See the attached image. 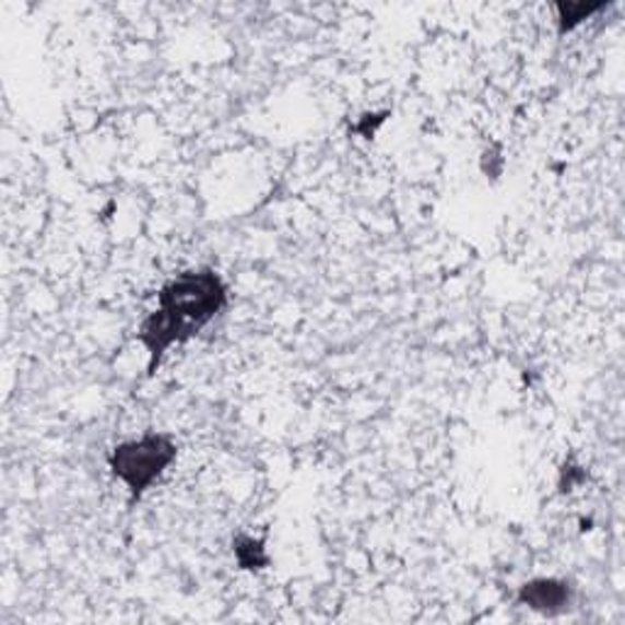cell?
<instances>
[{"label":"cell","mask_w":625,"mask_h":625,"mask_svg":"<svg viewBox=\"0 0 625 625\" xmlns=\"http://www.w3.org/2000/svg\"><path fill=\"white\" fill-rule=\"evenodd\" d=\"M227 306V284L211 267L184 272L160 291V308L142 320L138 340L150 352L148 374L154 377L164 354L196 338Z\"/></svg>","instance_id":"1"},{"label":"cell","mask_w":625,"mask_h":625,"mask_svg":"<svg viewBox=\"0 0 625 625\" xmlns=\"http://www.w3.org/2000/svg\"><path fill=\"white\" fill-rule=\"evenodd\" d=\"M176 455H179V447L172 435L148 433L140 440L120 443L110 452L108 464L113 476L130 488L132 502H140L148 488L166 472V467L176 460Z\"/></svg>","instance_id":"2"},{"label":"cell","mask_w":625,"mask_h":625,"mask_svg":"<svg viewBox=\"0 0 625 625\" xmlns=\"http://www.w3.org/2000/svg\"><path fill=\"white\" fill-rule=\"evenodd\" d=\"M571 599V589L562 579H533L518 589L516 601L520 606H528L543 613H557L567 609Z\"/></svg>","instance_id":"3"},{"label":"cell","mask_w":625,"mask_h":625,"mask_svg":"<svg viewBox=\"0 0 625 625\" xmlns=\"http://www.w3.org/2000/svg\"><path fill=\"white\" fill-rule=\"evenodd\" d=\"M606 8V3H585V0H577V3H557V20H559V35L571 33L577 25L585 23L587 17Z\"/></svg>","instance_id":"4"},{"label":"cell","mask_w":625,"mask_h":625,"mask_svg":"<svg viewBox=\"0 0 625 625\" xmlns=\"http://www.w3.org/2000/svg\"><path fill=\"white\" fill-rule=\"evenodd\" d=\"M235 557L243 569H262L269 562L262 540H252V538L235 540Z\"/></svg>","instance_id":"5"}]
</instances>
